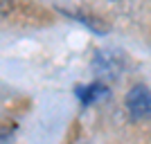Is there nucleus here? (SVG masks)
<instances>
[{
	"label": "nucleus",
	"instance_id": "obj_1",
	"mask_svg": "<svg viewBox=\"0 0 151 144\" xmlns=\"http://www.w3.org/2000/svg\"><path fill=\"white\" fill-rule=\"evenodd\" d=\"M126 110L135 119L151 117V92L147 86H133L126 92Z\"/></svg>",
	"mask_w": 151,
	"mask_h": 144
},
{
	"label": "nucleus",
	"instance_id": "obj_2",
	"mask_svg": "<svg viewBox=\"0 0 151 144\" xmlns=\"http://www.w3.org/2000/svg\"><path fill=\"white\" fill-rule=\"evenodd\" d=\"M106 95V88L101 86V83H90V86H83L77 90V97L83 101V104H93L95 99H99Z\"/></svg>",
	"mask_w": 151,
	"mask_h": 144
}]
</instances>
